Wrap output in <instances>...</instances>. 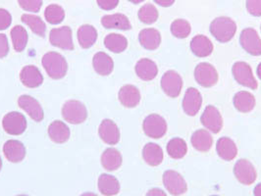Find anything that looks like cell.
I'll return each instance as SVG.
<instances>
[{
    "mask_svg": "<svg viewBox=\"0 0 261 196\" xmlns=\"http://www.w3.org/2000/svg\"><path fill=\"white\" fill-rule=\"evenodd\" d=\"M3 153L9 162L19 163L26 156V148L21 142L10 139L3 145Z\"/></svg>",
    "mask_w": 261,
    "mask_h": 196,
    "instance_id": "cell-19",
    "label": "cell"
},
{
    "mask_svg": "<svg viewBox=\"0 0 261 196\" xmlns=\"http://www.w3.org/2000/svg\"><path fill=\"white\" fill-rule=\"evenodd\" d=\"M163 184L172 195H183L188 190V184L182 175L176 171H165L163 174Z\"/></svg>",
    "mask_w": 261,
    "mask_h": 196,
    "instance_id": "cell-5",
    "label": "cell"
},
{
    "mask_svg": "<svg viewBox=\"0 0 261 196\" xmlns=\"http://www.w3.org/2000/svg\"><path fill=\"white\" fill-rule=\"evenodd\" d=\"M236 109L241 113H248L255 107V97L248 92H237L233 99Z\"/></svg>",
    "mask_w": 261,
    "mask_h": 196,
    "instance_id": "cell-31",
    "label": "cell"
},
{
    "mask_svg": "<svg viewBox=\"0 0 261 196\" xmlns=\"http://www.w3.org/2000/svg\"><path fill=\"white\" fill-rule=\"evenodd\" d=\"M139 40L144 49L152 51L159 47L161 43V35L156 29H144L139 35Z\"/></svg>",
    "mask_w": 261,
    "mask_h": 196,
    "instance_id": "cell-22",
    "label": "cell"
},
{
    "mask_svg": "<svg viewBox=\"0 0 261 196\" xmlns=\"http://www.w3.org/2000/svg\"><path fill=\"white\" fill-rule=\"evenodd\" d=\"M216 151L218 156L225 161H232L238 155V147L230 137L224 136L217 141Z\"/></svg>",
    "mask_w": 261,
    "mask_h": 196,
    "instance_id": "cell-24",
    "label": "cell"
},
{
    "mask_svg": "<svg viewBox=\"0 0 261 196\" xmlns=\"http://www.w3.org/2000/svg\"><path fill=\"white\" fill-rule=\"evenodd\" d=\"M248 13L254 17H261V0H247Z\"/></svg>",
    "mask_w": 261,
    "mask_h": 196,
    "instance_id": "cell-41",
    "label": "cell"
},
{
    "mask_svg": "<svg viewBox=\"0 0 261 196\" xmlns=\"http://www.w3.org/2000/svg\"><path fill=\"white\" fill-rule=\"evenodd\" d=\"M200 122L207 131L213 133H218L222 130V116L219 110L213 105L206 106L200 117Z\"/></svg>",
    "mask_w": 261,
    "mask_h": 196,
    "instance_id": "cell-12",
    "label": "cell"
},
{
    "mask_svg": "<svg viewBox=\"0 0 261 196\" xmlns=\"http://www.w3.org/2000/svg\"><path fill=\"white\" fill-rule=\"evenodd\" d=\"M92 66L98 75L108 76L113 72L114 62L107 53L97 52L92 58Z\"/></svg>",
    "mask_w": 261,
    "mask_h": 196,
    "instance_id": "cell-23",
    "label": "cell"
},
{
    "mask_svg": "<svg viewBox=\"0 0 261 196\" xmlns=\"http://www.w3.org/2000/svg\"><path fill=\"white\" fill-rule=\"evenodd\" d=\"M143 158L147 165L156 167L163 161V150L158 144L153 143L146 144L143 149Z\"/></svg>",
    "mask_w": 261,
    "mask_h": 196,
    "instance_id": "cell-27",
    "label": "cell"
},
{
    "mask_svg": "<svg viewBox=\"0 0 261 196\" xmlns=\"http://www.w3.org/2000/svg\"><path fill=\"white\" fill-rule=\"evenodd\" d=\"M41 64L47 75L53 79L64 78L68 71V63L60 53L51 51L44 54Z\"/></svg>",
    "mask_w": 261,
    "mask_h": 196,
    "instance_id": "cell-2",
    "label": "cell"
},
{
    "mask_svg": "<svg viewBox=\"0 0 261 196\" xmlns=\"http://www.w3.org/2000/svg\"><path fill=\"white\" fill-rule=\"evenodd\" d=\"M12 23V16L6 9L0 8V31L9 27Z\"/></svg>",
    "mask_w": 261,
    "mask_h": 196,
    "instance_id": "cell-42",
    "label": "cell"
},
{
    "mask_svg": "<svg viewBox=\"0 0 261 196\" xmlns=\"http://www.w3.org/2000/svg\"><path fill=\"white\" fill-rule=\"evenodd\" d=\"M236 179L243 184L250 185L256 181L257 174L253 165L247 159H240L234 166Z\"/></svg>",
    "mask_w": 261,
    "mask_h": 196,
    "instance_id": "cell-13",
    "label": "cell"
},
{
    "mask_svg": "<svg viewBox=\"0 0 261 196\" xmlns=\"http://www.w3.org/2000/svg\"><path fill=\"white\" fill-rule=\"evenodd\" d=\"M167 123L165 119L158 114H150L145 118L143 123V130L150 138L158 139L163 137L167 132Z\"/></svg>",
    "mask_w": 261,
    "mask_h": 196,
    "instance_id": "cell-4",
    "label": "cell"
},
{
    "mask_svg": "<svg viewBox=\"0 0 261 196\" xmlns=\"http://www.w3.org/2000/svg\"><path fill=\"white\" fill-rule=\"evenodd\" d=\"M209 29L211 35L216 40L226 43L235 37L237 24L234 20L229 17H218L211 22Z\"/></svg>",
    "mask_w": 261,
    "mask_h": 196,
    "instance_id": "cell-1",
    "label": "cell"
},
{
    "mask_svg": "<svg viewBox=\"0 0 261 196\" xmlns=\"http://www.w3.org/2000/svg\"><path fill=\"white\" fill-rule=\"evenodd\" d=\"M232 73L236 80L243 87L250 90H256L258 88L257 80L254 78L251 67L248 63L240 61L236 62L232 68Z\"/></svg>",
    "mask_w": 261,
    "mask_h": 196,
    "instance_id": "cell-6",
    "label": "cell"
},
{
    "mask_svg": "<svg viewBox=\"0 0 261 196\" xmlns=\"http://www.w3.org/2000/svg\"><path fill=\"white\" fill-rule=\"evenodd\" d=\"M20 7L28 12H39L42 6V0H18Z\"/></svg>",
    "mask_w": 261,
    "mask_h": 196,
    "instance_id": "cell-40",
    "label": "cell"
},
{
    "mask_svg": "<svg viewBox=\"0 0 261 196\" xmlns=\"http://www.w3.org/2000/svg\"><path fill=\"white\" fill-rule=\"evenodd\" d=\"M123 158L116 148H107L101 155V165L108 172L116 171L122 166Z\"/></svg>",
    "mask_w": 261,
    "mask_h": 196,
    "instance_id": "cell-28",
    "label": "cell"
},
{
    "mask_svg": "<svg viewBox=\"0 0 261 196\" xmlns=\"http://www.w3.org/2000/svg\"><path fill=\"white\" fill-rule=\"evenodd\" d=\"M196 82L202 88H211L218 81V73L215 67L207 62H201L195 69Z\"/></svg>",
    "mask_w": 261,
    "mask_h": 196,
    "instance_id": "cell-8",
    "label": "cell"
},
{
    "mask_svg": "<svg viewBox=\"0 0 261 196\" xmlns=\"http://www.w3.org/2000/svg\"><path fill=\"white\" fill-rule=\"evenodd\" d=\"M190 47L192 52L199 58H204L211 55L214 49L212 41L203 35H198L193 38L190 43Z\"/></svg>",
    "mask_w": 261,
    "mask_h": 196,
    "instance_id": "cell-20",
    "label": "cell"
},
{
    "mask_svg": "<svg viewBox=\"0 0 261 196\" xmlns=\"http://www.w3.org/2000/svg\"><path fill=\"white\" fill-rule=\"evenodd\" d=\"M211 196H219V195H211Z\"/></svg>",
    "mask_w": 261,
    "mask_h": 196,
    "instance_id": "cell-53",
    "label": "cell"
},
{
    "mask_svg": "<svg viewBox=\"0 0 261 196\" xmlns=\"http://www.w3.org/2000/svg\"><path fill=\"white\" fill-rule=\"evenodd\" d=\"M192 145L199 152H208L213 145V138L207 130H197L191 138Z\"/></svg>",
    "mask_w": 261,
    "mask_h": 196,
    "instance_id": "cell-30",
    "label": "cell"
},
{
    "mask_svg": "<svg viewBox=\"0 0 261 196\" xmlns=\"http://www.w3.org/2000/svg\"><path fill=\"white\" fill-rule=\"evenodd\" d=\"M98 189L105 196L116 195L120 191V183L114 176L102 174L98 178Z\"/></svg>",
    "mask_w": 261,
    "mask_h": 196,
    "instance_id": "cell-29",
    "label": "cell"
},
{
    "mask_svg": "<svg viewBox=\"0 0 261 196\" xmlns=\"http://www.w3.org/2000/svg\"><path fill=\"white\" fill-rule=\"evenodd\" d=\"M105 45L111 52H123L128 47V39L119 34H109L105 37Z\"/></svg>",
    "mask_w": 261,
    "mask_h": 196,
    "instance_id": "cell-33",
    "label": "cell"
},
{
    "mask_svg": "<svg viewBox=\"0 0 261 196\" xmlns=\"http://www.w3.org/2000/svg\"><path fill=\"white\" fill-rule=\"evenodd\" d=\"M62 116L66 122L79 125L88 118V111L84 103L79 100H68L62 107Z\"/></svg>",
    "mask_w": 261,
    "mask_h": 196,
    "instance_id": "cell-3",
    "label": "cell"
},
{
    "mask_svg": "<svg viewBox=\"0 0 261 196\" xmlns=\"http://www.w3.org/2000/svg\"><path fill=\"white\" fill-rule=\"evenodd\" d=\"M98 134L105 144L109 145H115L120 141L119 128L115 122L110 119H105L101 122L98 128Z\"/></svg>",
    "mask_w": 261,
    "mask_h": 196,
    "instance_id": "cell-16",
    "label": "cell"
},
{
    "mask_svg": "<svg viewBox=\"0 0 261 196\" xmlns=\"http://www.w3.org/2000/svg\"><path fill=\"white\" fill-rule=\"evenodd\" d=\"M2 169V160H1V157H0V171Z\"/></svg>",
    "mask_w": 261,
    "mask_h": 196,
    "instance_id": "cell-51",
    "label": "cell"
},
{
    "mask_svg": "<svg viewBox=\"0 0 261 196\" xmlns=\"http://www.w3.org/2000/svg\"><path fill=\"white\" fill-rule=\"evenodd\" d=\"M49 41L53 46L63 50H73L74 43L72 30L68 26L53 29L49 34Z\"/></svg>",
    "mask_w": 261,
    "mask_h": 196,
    "instance_id": "cell-9",
    "label": "cell"
},
{
    "mask_svg": "<svg viewBox=\"0 0 261 196\" xmlns=\"http://www.w3.org/2000/svg\"><path fill=\"white\" fill-rule=\"evenodd\" d=\"M253 194H254V196H261V183L256 184V186L254 187Z\"/></svg>",
    "mask_w": 261,
    "mask_h": 196,
    "instance_id": "cell-47",
    "label": "cell"
},
{
    "mask_svg": "<svg viewBox=\"0 0 261 196\" xmlns=\"http://www.w3.org/2000/svg\"><path fill=\"white\" fill-rule=\"evenodd\" d=\"M135 71L137 76L145 81L154 79L158 74L156 63L147 58H143L139 60L135 66Z\"/></svg>",
    "mask_w": 261,
    "mask_h": 196,
    "instance_id": "cell-21",
    "label": "cell"
},
{
    "mask_svg": "<svg viewBox=\"0 0 261 196\" xmlns=\"http://www.w3.org/2000/svg\"><path fill=\"white\" fill-rule=\"evenodd\" d=\"M17 196H29V195H26V194H19V195H17Z\"/></svg>",
    "mask_w": 261,
    "mask_h": 196,
    "instance_id": "cell-52",
    "label": "cell"
},
{
    "mask_svg": "<svg viewBox=\"0 0 261 196\" xmlns=\"http://www.w3.org/2000/svg\"><path fill=\"white\" fill-rule=\"evenodd\" d=\"M128 1H130V2L134 3V4H139V3L144 2V0H128Z\"/></svg>",
    "mask_w": 261,
    "mask_h": 196,
    "instance_id": "cell-49",
    "label": "cell"
},
{
    "mask_svg": "<svg viewBox=\"0 0 261 196\" xmlns=\"http://www.w3.org/2000/svg\"><path fill=\"white\" fill-rule=\"evenodd\" d=\"M10 35H11L15 51L22 52L26 48L28 40H29V35L26 29L19 25L15 26L11 30Z\"/></svg>",
    "mask_w": 261,
    "mask_h": 196,
    "instance_id": "cell-34",
    "label": "cell"
},
{
    "mask_svg": "<svg viewBox=\"0 0 261 196\" xmlns=\"http://www.w3.org/2000/svg\"><path fill=\"white\" fill-rule=\"evenodd\" d=\"M167 153L173 159H182L188 152L187 143L181 137H174L166 146Z\"/></svg>",
    "mask_w": 261,
    "mask_h": 196,
    "instance_id": "cell-35",
    "label": "cell"
},
{
    "mask_svg": "<svg viewBox=\"0 0 261 196\" xmlns=\"http://www.w3.org/2000/svg\"><path fill=\"white\" fill-rule=\"evenodd\" d=\"M240 43L248 54L260 56L261 39L254 29L247 27L243 30L240 36Z\"/></svg>",
    "mask_w": 261,
    "mask_h": 196,
    "instance_id": "cell-10",
    "label": "cell"
},
{
    "mask_svg": "<svg viewBox=\"0 0 261 196\" xmlns=\"http://www.w3.org/2000/svg\"><path fill=\"white\" fill-rule=\"evenodd\" d=\"M70 129L65 123L54 121L48 127V135L55 144H65L70 138Z\"/></svg>",
    "mask_w": 261,
    "mask_h": 196,
    "instance_id": "cell-25",
    "label": "cell"
},
{
    "mask_svg": "<svg viewBox=\"0 0 261 196\" xmlns=\"http://www.w3.org/2000/svg\"><path fill=\"white\" fill-rule=\"evenodd\" d=\"M9 52V43L6 35L0 34V59L7 56Z\"/></svg>",
    "mask_w": 261,
    "mask_h": 196,
    "instance_id": "cell-44",
    "label": "cell"
},
{
    "mask_svg": "<svg viewBox=\"0 0 261 196\" xmlns=\"http://www.w3.org/2000/svg\"><path fill=\"white\" fill-rule=\"evenodd\" d=\"M161 89L171 98L178 97L183 89V78L176 71L169 70L161 78Z\"/></svg>",
    "mask_w": 261,
    "mask_h": 196,
    "instance_id": "cell-7",
    "label": "cell"
},
{
    "mask_svg": "<svg viewBox=\"0 0 261 196\" xmlns=\"http://www.w3.org/2000/svg\"><path fill=\"white\" fill-rule=\"evenodd\" d=\"M146 196H167V194L160 188H151L147 191Z\"/></svg>",
    "mask_w": 261,
    "mask_h": 196,
    "instance_id": "cell-45",
    "label": "cell"
},
{
    "mask_svg": "<svg viewBox=\"0 0 261 196\" xmlns=\"http://www.w3.org/2000/svg\"><path fill=\"white\" fill-rule=\"evenodd\" d=\"M77 38L80 45L84 49L91 48L96 42L97 31L92 25H83L79 27Z\"/></svg>",
    "mask_w": 261,
    "mask_h": 196,
    "instance_id": "cell-32",
    "label": "cell"
},
{
    "mask_svg": "<svg viewBox=\"0 0 261 196\" xmlns=\"http://www.w3.org/2000/svg\"><path fill=\"white\" fill-rule=\"evenodd\" d=\"M20 79L22 83L29 89H37L43 82V77L39 70L34 65H27L20 72Z\"/></svg>",
    "mask_w": 261,
    "mask_h": 196,
    "instance_id": "cell-18",
    "label": "cell"
},
{
    "mask_svg": "<svg viewBox=\"0 0 261 196\" xmlns=\"http://www.w3.org/2000/svg\"><path fill=\"white\" fill-rule=\"evenodd\" d=\"M21 20L24 24H26L29 26L32 32L39 37H44L45 32H46V26L43 20L39 18L36 15H31V14H24L21 17Z\"/></svg>",
    "mask_w": 261,
    "mask_h": 196,
    "instance_id": "cell-36",
    "label": "cell"
},
{
    "mask_svg": "<svg viewBox=\"0 0 261 196\" xmlns=\"http://www.w3.org/2000/svg\"><path fill=\"white\" fill-rule=\"evenodd\" d=\"M260 30H261V26H260Z\"/></svg>",
    "mask_w": 261,
    "mask_h": 196,
    "instance_id": "cell-54",
    "label": "cell"
},
{
    "mask_svg": "<svg viewBox=\"0 0 261 196\" xmlns=\"http://www.w3.org/2000/svg\"><path fill=\"white\" fill-rule=\"evenodd\" d=\"M2 127L8 134L20 135L26 131V118L19 112H10L3 117Z\"/></svg>",
    "mask_w": 261,
    "mask_h": 196,
    "instance_id": "cell-11",
    "label": "cell"
},
{
    "mask_svg": "<svg viewBox=\"0 0 261 196\" xmlns=\"http://www.w3.org/2000/svg\"><path fill=\"white\" fill-rule=\"evenodd\" d=\"M98 6L105 11L115 9L119 4V0H96Z\"/></svg>",
    "mask_w": 261,
    "mask_h": 196,
    "instance_id": "cell-43",
    "label": "cell"
},
{
    "mask_svg": "<svg viewBox=\"0 0 261 196\" xmlns=\"http://www.w3.org/2000/svg\"><path fill=\"white\" fill-rule=\"evenodd\" d=\"M171 33L177 39H187L192 32L191 24L184 19H177L171 24Z\"/></svg>",
    "mask_w": 261,
    "mask_h": 196,
    "instance_id": "cell-38",
    "label": "cell"
},
{
    "mask_svg": "<svg viewBox=\"0 0 261 196\" xmlns=\"http://www.w3.org/2000/svg\"><path fill=\"white\" fill-rule=\"evenodd\" d=\"M81 196H98L97 194H95V193H92V192H85V193H83Z\"/></svg>",
    "mask_w": 261,
    "mask_h": 196,
    "instance_id": "cell-50",
    "label": "cell"
},
{
    "mask_svg": "<svg viewBox=\"0 0 261 196\" xmlns=\"http://www.w3.org/2000/svg\"><path fill=\"white\" fill-rule=\"evenodd\" d=\"M18 105L35 122L39 123L43 120V118H44L43 109L36 98H34L28 94L21 95L18 98Z\"/></svg>",
    "mask_w": 261,
    "mask_h": 196,
    "instance_id": "cell-14",
    "label": "cell"
},
{
    "mask_svg": "<svg viewBox=\"0 0 261 196\" xmlns=\"http://www.w3.org/2000/svg\"><path fill=\"white\" fill-rule=\"evenodd\" d=\"M44 17L49 24L58 25L64 20L65 12L60 5L50 4L46 7L44 11Z\"/></svg>",
    "mask_w": 261,
    "mask_h": 196,
    "instance_id": "cell-37",
    "label": "cell"
},
{
    "mask_svg": "<svg viewBox=\"0 0 261 196\" xmlns=\"http://www.w3.org/2000/svg\"><path fill=\"white\" fill-rule=\"evenodd\" d=\"M184 112L189 116H196L202 105L201 93L195 88L187 90L183 98Z\"/></svg>",
    "mask_w": 261,
    "mask_h": 196,
    "instance_id": "cell-15",
    "label": "cell"
},
{
    "mask_svg": "<svg viewBox=\"0 0 261 196\" xmlns=\"http://www.w3.org/2000/svg\"><path fill=\"white\" fill-rule=\"evenodd\" d=\"M118 98L121 104L126 108H135L140 104L142 97L138 88L133 85H126L120 89Z\"/></svg>",
    "mask_w": 261,
    "mask_h": 196,
    "instance_id": "cell-17",
    "label": "cell"
},
{
    "mask_svg": "<svg viewBox=\"0 0 261 196\" xmlns=\"http://www.w3.org/2000/svg\"><path fill=\"white\" fill-rule=\"evenodd\" d=\"M101 25L105 29H117L121 31H129L132 29L128 17L120 13L105 15L101 18Z\"/></svg>",
    "mask_w": 261,
    "mask_h": 196,
    "instance_id": "cell-26",
    "label": "cell"
},
{
    "mask_svg": "<svg viewBox=\"0 0 261 196\" xmlns=\"http://www.w3.org/2000/svg\"><path fill=\"white\" fill-rule=\"evenodd\" d=\"M154 2L162 7H170L174 4L175 0H154Z\"/></svg>",
    "mask_w": 261,
    "mask_h": 196,
    "instance_id": "cell-46",
    "label": "cell"
},
{
    "mask_svg": "<svg viewBox=\"0 0 261 196\" xmlns=\"http://www.w3.org/2000/svg\"><path fill=\"white\" fill-rule=\"evenodd\" d=\"M138 16L143 23L146 25H151L156 22L159 13L156 7L153 4L147 3V4H144V6L139 10Z\"/></svg>",
    "mask_w": 261,
    "mask_h": 196,
    "instance_id": "cell-39",
    "label": "cell"
},
{
    "mask_svg": "<svg viewBox=\"0 0 261 196\" xmlns=\"http://www.w3.org/2000/svg\"><path fill=\"white\" fill-rule=\"evenodd\" d=\"M256 72H257V76H258V78L261 79V63H259V65L257 67V70H256Z\"/></svg>",
    "mask_w": 261,
    "mask_h": 196,
    "instance_id": "cell-48",
    "label": "cell"
}]
</instances>
